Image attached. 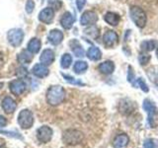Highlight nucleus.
I'll use <instances>...</instances> for the list:
<instances>
[{"label": "nucleus", "instance_id": "f8f14e48", "mask_svg": "<svg viewBox=\"0 0 158 148\" xmlns=\"http://www.w3.org/2000/svg\"><path fill=\"white\" fill-rule=\"evenodd\" d=\"M133 110H135V104H133V102L127 100V99L122 100L118 104V111L123 115H128V113H132Z\"/></svg>", "mask_w": 158, "mask_h": 148}, {"label": "nucleus", "instance_id": "4468645a", "mask_svg": "<svg viewBox=\"0 0 158 148\" xmlns=\"http://www.w3.org/2000/svg\"><path fill=\"white\" fill-rule=\"evenodd\" d=\"M40 60H41V63L44 64V65H51V64L54 61V52L52 51V49H44V51L42 52V56L40 57Z\"/></svg>", "mask_w": 158, "mask_h": 148}, {"label": "nucleus", "instance_id": "cd10ccee", "mask_svg": "<svg viewBox=\"0 0 158 148\" xmlns=\"http://www.w3.org/2000/svg\"><path fill=\"white\" fill-rule=\"evenodd\" d=\"M84 32H85V34L88 35L89 37H91L92 39H98L99 34H100V32H99V29L97 27H95V26H92L90 28L86 29Z\"/></svg>", "mask_w": 158, "mask_h": 148}, {"label": "nucleus", "instance_id": "423d86ee", "mask_svg": "<svg viewBox=\"0 0 158 148\" xmlns=\"http://www.w3.org/2000/svg\"><path fill=\"white\" fill-rule=\"evenodd\" d=\"M18 123L24 130L31 127L34 123V116L32 112L29 110H23L20 112L18 116Z\"/></svg>", "mask_w": 158, "mask_h": 148}, {"label": "nucleus", "instance_id": "a211bd4d", "mask_svg": "<svg viewBox=\"0 0 158 148\" xmlns=\"http://www.w3.org/2000/svg\"><path fill=\"white\" fill-rule=\"evenodd\" d=\"M130 142V137H128L126 133H122V134H118L115 140H114L113 146L114 148H125Z\"/></svg>", "mask_w": 158, "mask_h": 148}, {"label": "nucleus", "instance_id": "39448f33", "mask_svg": "<svg viewBox=\"0 0 158 148\" xmlns=\"http://www.w3.org/2000/svg\"><path fill=\"white\" fill-rule=\"evenodd\" d=\"M7 39L9 43L12 47H16L22 43L24 39V32L22 29H12L7 34Z\"/></svg>", "mask_w": 158, "mask_h": 148}, {"label": "nucleus", "instance_id": "b1692460", "mask_svg": "<svg viewBox=\"0 0 158 148\" xmlns=\"http://www.w3.org/2000/svg\"><path fill=\"white\" fill-rule=\"evenodd\" d=\"M32 52H30L29 51H22L21 52H20L18 54V61L20 63H30L32 61V59H33V56H32Z\"/></svg>", "mask_w": 158, "mask_h": 148}, {"label": "nucleus", "instance_id": "1a4fd4ad", "mask_svg": "<svg viewBox=\"0 0 158 148\" xmlns=\"http://www.w3.org/2000/svg\"><path fill=\"white\" fill-rule=\"evenodd\" d=\"M37 137L39 141L47 143L52 139V130L48 125H44L40 127L37 131Z\"/></svg>", "mask_w": 158, "mask_h": 148}, {"label": "nucleus", "instance_id": "f03ea898", "mask_svg": "<svg viewBox=\"0 0 158 148\" xmlns=\"http://www.w3.org/2000/svg\"><path fill=\"white\" fill-rule=\"evenodd\" d=\"M130 15L132 22L138 28H144L147 22V16L145 12L138 6H132L130 9Z\"/></svg>", "mask_w": 158, "mask_h": 148}, {"label": "nucleus", "instance_id": "e433bc0d", "mask_svg": "<svg viewBox=\"0 0 158 148\" xmlns=\"http://www.w3.org/2000/svg\"><path fill=\"white\" fill-rule=\"evenodd\" d=\"M7 125V121H6V118H5L4 117L2 116H0V127H3Z\"/></svg>", "mask_w": 158, "mask_h": 148}, {"label": "nucleus", "instance_id": "6ab92c4d", "mask_svg": "<svg viewBox=\"0 0 158 148\" xmlns=\"http://www.w3.org/2000/svg\"><path fill=\"white\" fill-rule=\"evenodd\" d=\"M73 23H74V17L72 16V14L70 12H65L60 18V25L65 30L71 29V27L73 26Z\"/></svg>", "mask_w": 158, "mask_h": 148}, {"label": "nucleus", "instance_id": "c85d7f7f", "mask_svg": "<svg viewBox=\"0 0 158 148\" xmlns=\"http://www.w3.org/2000/svg\"><path fill=\"white\" fill-rule=\"evenodd\" d=\"M150 58L151 56L147 52H142L139 53V56H138V61H139L141 65H145V64H147L150 61Z\"/></svg>", "mask_w": 158, "mask_h": 148}, {"label": "nucleus", "instance_id": "4be33fe9", "mask_svg": "<svg viewBox=\"0 0 158 148\" xmlns=\"http://www.w3.org/2000/svg\"><path fill=\"white\" fill-rule=\"evenodd\" d=\"M41 47H42L41 41H40L39 39L35 38V39H32L31 41L29 42V43H28V51L30 52H32L33 54L34 53H38L40 51V49H41Z\"/></svg>", "mask_w": 158, "mask_h": 148}, {"label": "nucleus", "instance_id": "f257e3e1", "mask_svg": "<svg viewBox=\"0 0 158 148\" xmlns=\"http://www.w3.org/2000/svg\"><path fill=\"white\" fill-rule=\"evenodd\" d=\"M65 100V90L63 87L56 85L48 88L47 92V102L51 106H58Z\"/></svg>", "mask_w": 158, "mask_h": 148}, {"label": "nucleus", "instance_id": "6e6552de", "mask_svg": "<svg viewBox=\"0 0 158 148\" xmlns=\"http://www.w3.org/2000/svg\"><path fill=\"white\" fill-rule=\"evenodd\" d=\"M118 42V37L116 32L112 31V30H108V31L104 34L103 36V43L105 44L106 47H115Z\"/></svg>", "mask_w": 158, "mask_h": 148}, {"label": "nucleus", "instance_id": "72a5a7b5", "mask_svg": "<svg viewBox=\"0 0 158 148\" xmlns=\"http://www.w3.org/2000/svg\"><path fill=\"white\" fill-rule=\"evenodd\" d=\"M34 8H35V3L33 0H28L27 3H26V12L31 14L34 11Z\"/></svg>", "mask_w": 158, "mask_h": 148}, {"label": "nucleus", "instance_id": "9b49d317", "mask_svg": "<svg viewBox=\"0 0 158 148\" xmlns=\"http://www.w3.org/2000/svg\"><path fill=\"white\" fill-rule=\"evenodd\" d=\"M54 18V11L52 7L43 9L39 14V20L44 24H51Z\"/></svg>", "mask_w": 158, "mask_h": 148}, {"label": "nucleus", "instance_id": "20e7f679", "mask_svg": "<svg viewBox=\"0 0 158 148\" xmlns=\"http://www.w3.org/2000/svg\"><path fill=\"white\" fill-rule=\"evenodd\" d=\"M143 110L147 113V121H148V125H150V127H155V117L158 113V109L154 106L150 100H147L145 99L143 101Z\"/></svg>", "mask_w": 158, "mask_h": 148}, {"label": "nucleus", "instance_id": "7c9ffc66", "mask_svg": "<svg viewBox=\"0 0 158 148\" xmlns=\"http://www.w3.org/2000/svg\"><path fill=\"white\" fill-rule=\"evenodd\" d=\"M127 81L130 82V83H131L135 87H136V84H135V72H133V69H132L131 66H128Z\"/></svg>", "mask_w": 158, "mask_h": 148}, {"label": "nucleus", "instance_id": "0eeeda50", "mask_svg": "<svg viewBox=\"0 0 158 148\" xmlns=\"http://www.w3.org/2000/svg\"><path fill=\"white\" fill-rule=\"evenodd\" d=\"M27 85L23 80L21 79H16V80H13L10 82L9 84V89L11 93L15 96H20L21 94H23L26 91Z\"/></svg>", "mask_w": 158, "mask_h": 148}, {"label": "nucleus", "instance_id": "ddd939ff", "mask_svg": "<svg viewBox=\"0 0 158 148\" xmlns=\"http://www.w3.org/2000/svg\"><path fill=\"white\" fill-rule=\"evenodd\" d=\"M1 106H2V108H3V110H4L5 113H12L15 112V110H16L17 104H16V102H15L12 98L5 97L3 99L2 103H1Z\"/></svg>", "mask_w": 158, "mask_h": 148}, {"label": "nucleus", "instance_id": "2f4dec72", "mask_svg": "<svg viewBox=\"0 0 158 148\" xmlns=\"http://www.w3.org/2000/svg\"><path fill=\"white\" fill-rule=\"evenodd\" d=\"M136 82H137V84H138V86H139V88L141 89V90H142L143 92H145V93L149 92V88H148L147 84L145 83L144 79H143L142 77L137 78V79H136Z\"/></svg>", "mask_w": 158, "mask_h": 148}, {"label": "nucleus", "instance_id": "a878e982", "mask_svg": "<svg viewBox=\"0 0 158 148\" xmlns=\"http://www.w3.org/2000/svg\"><path fill=\"white\" fill-rule=\"evenodd\" d=\"M156 47V42L154 41V39H148V41H144L142 42L141 44H140V47L143 51H153V49L155 48Z\"/></svg>", "mask_w": 158, "mask_h": 148}, {"label": "nucleus", "instance_id": "4c0bfd02", "mask_svg": "<svg viewBox=\"0 0 158 148\" xmlns=\"http://www.w3.org/2000/svg\"><path fill=\"white\" fill-rule=\"evenodd\" d=\"M156 54H157V56H158V47L156 48Z\"/></svg>", "mask_w": 158, "mask_h": 148}, {"label": "nucleus", "instance_id": "412c9836", "mask_svg": "<svg viewBox=\"0 0 158 148\" xmlns=\"http://www.w3.org/2000/svg\"><path fill=\"white\" fill-rule=\"evenodd\" d=\"M69 44H70L73 53L75 54L77 57L84 56V53H85V52H84V49L82 48L81 44L79 43L78 41H76V39H72V41L69 43Z\"/></svg>", "mask_w": 158, "mask_h": 148}, {"label": "nucleus", "instance_id": "c756f323", "mask_svg": "<svg viewBox=\"0 0 158 148\" xmlns=\"http://www.w3.org/2000/svg\"><path fill=\"white\" fill-rule=\"evenodd\" d=\"M143 147L144 148H158V143L153 138H147V139L143 143Z\"/></svg>", "mask_w": 158, "mask_h": 148}, {"label": "nucleus", "instance_id": "f3484780", "mask_svg": "<svg viewBox=\"0 0 158 148\" xmlns=\"http://www.w3.org/2000/svg\"><path fill=\"white\" fill-rule=\"evenodd\" d=\"M99 71L101 73L105 74V75H110L115 70V63L112 60H107L100 63V65L98 66Z\"/></svg>", "mask_w": 158, "mask_h": 148}, {"label": "nucleus", "instance_id": "5701e85b", "mask_svg": "<svg viewBox=\"0 0 158 148\" xmlns=\"http://www.w3.org/2000/svg\"><path fill=\"white\" fill-rule=\"evenodd\" d=\"M87 57L89 59H91V60L97 61V60H99V59L102 57V52H101V51L98 47H91L90 48L88 49V51H87Z\"/></svg>", "mask_w": 158, "mask_h": 148}, {"label": "nucleus", "instance_id": "dca6fc26", "mask_svg": "<svg viewBox=\"0 0 158 148\" xmlns=\"http://www.w3.org/2000/svg\"><path fill=\"white\" fill-rule=\"evenodd\" d=\"M63 39V34L61 31H59V30H52L51 32L48 34V41L51 42L52 44L54 46H57L59 44Z\"/></svg>", "mask_w": 158, "mask_h": 148}, {"label": "nucleus", "instance_id": "7ed1b4c3", "mask_svg": "<svg viewBox=\"0 0 158 148\" xmlns=\"http://www.w3.org/2000/svg\"><path fill=\"white\" fill-rule=\"evenodd\" d=\"M63 142L68 145L79 144L84 139V134L78 130H67L63 132L62 135Z\"/></svg>", "mask_w": 158, "mask_h": 148}, {"label": "nucleus", "instance_id": "aec40b11", "mask_svg": "<svg viewBox=\"0 0 158 148\" xmlns=\"http://www.w3.org/2000/svg\"><path fill=\"white\" fill-rule=\"evenodd\" d=\"M104 19H105V21L109 25H111V26H117V25H118V23H120V21H121L120 16H118V14L113 13V12L106 13L105 16H104Z\"/></svg>", "mask_w": 158, "mask_h": 148}, {"label": "nucleus", "instance_id": "bb28decb", "mask_svg": "<svg viewBox=\"0 0 158 148\" xmlns=\"http://www.w3.org/2000/svg\"><path fill=\"white\" fill-rule=\"evenodd\" d=\"M71 63H72V56L69 53H64L61 57V60H60L61 67L66 69L71 65Z\"/></svg>", "mask_w": 158, "mask_h": 148}, {"label": "nucleus", "instance_id": "c9c22d12", "mask_svg": "<svg viewBox=\"0 0 158 148\" xmlns=\"http://www.w3.org/2000/svg\"><path fill=\"white\" fill-rule=\"evenodd\" d=\"M85 4H86V0H76V6L79 11H81Z\"/></svg>", "mask_w": 158, "mask_h": 148}, {"label": "nucleus", "instance_id": "473e14b6", "mask_svg": "<svg viewBox=\"0 0 158 148\" xmlns=\"http://www.w3.org/2000/svg\"><path fill=\"white\" fill-rule=\"evenodd\" d=\"M62 76L64 77V79H65L67 82L71 83V84H74V85H80V86H83L84 85V83H82L80 80H76L75 78H73L71 76L65 75V74H62Z\"/></svg>", "mask_w": 158, "mask_h": 148}, {"label": "nucleus", "instance_id": "f704fd0d", "mask_svg": "<svg viewBox=\"0 0 158 148\" xmlns=\"http://www.w3.org/2000/svg\"><path fill=\"white\" fill-rule=\"evenodd\" d=\"M27 69L24 68V67H20L18 70H17V75L20 76V77H24L27 75Z\"/></svg>", "mask_w": 158, "mask_h": 148}, {"label": "nucleus", "instance_id": "2eb2a0df", "mask_svg": "<svg viewBox=\"0 0 158 148\" xmlns=\"http://www.w3.org/2000/svg\"><path fill=\"white\" fill-rule=\"evenodd\" d=\"M32 73L39 78H44L48 75L49 71L46 65H44L42 63H38L35 64L34 67L32 68Z\"/></svg>", "mask_w": 158, "mask_h": 148}, {"label": "nucleus", "instance_id": "393cba45", "mask_svg": "<svg viewBox=\"0 0 158 148\" xmlns=\"http://www.w3.org/2000/svg\"><path fill=\"white\" fill-rule=\"evenodd\" d=\"M88 68V64L86 61H82V60H79V61H76L75 64H74L73 66V70L76 74H81L83 72H85Z\"/></svg>", "mask_w": 158, "mask_h": 148}, {"label": "nucleus", "instance_id": "9d476101", "mask_svg": "<svg viewBox=\"0 0 158 148\" xmlns=\"http://www.w3.org/2000/svg\"><path fill=\"white\" fill-rule=\"evenodd\" d=\"M98 21V16L94 11H86L82 14L80 24L82 26H93Z\"/></svg>", "mask_w": 158, "mask_h": 148}]
</instances>
